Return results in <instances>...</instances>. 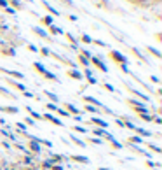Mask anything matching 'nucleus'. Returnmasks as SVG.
<instances>
[{
  "instance_id": "f257e3e1",
  "label": "nucleus",
  "mask_w": 162,
  "mask_h": 170,
  "mask_svg": "<svg viewBox=\"0 0 162 170\" xmlns=\"http://www.w3.org/2000/svg\"><path fill=\"white\" fill-rule=\"evenodd\" d=\"M112 56H113L115 60H120V62H126V58H124V56H120V53H117V51H113V53H112Z\"/></svg>"
},
{
  "instance_id": "f03ea898",
  "label": "nucleus",
  "mask_w": 162,
  "mask_h": 170,
  "mask_svg": "<svg viewBox=\"0 0 162 170\" xmlns=\"http://www.w3.org/2000/svg\"><path fill=\"white\" fill-rule=\"evenodd\" d=\"M132 2H134V4H138V5H146L150 0H132Z\"/></svg>"
},
{
  "instance_id": "7ed1b4c3",
  "label": "nucleus",
  "mask_w": 162,
  "mask_h": 170,
  "mask_svg": "<svg viewBox=\"0 0 162 170\" xmlns=\"http://www.w3.org/2000/svg\"><path fill=\"white\" fill-rule=\"evenodd\" d=\"M35 32L39 33V35H42V37H47V33H45L44 30H40V28H35Z\"/></svg>"
},
{
  "instance_id": "20e7f679",
  "label": "nucleus",
  "mask_w": 162,
  "mask_h": 170,
  "mask_svg": "<svg viewBox=\"0 0 162 170\" xmlns=\"http://www.w3.org/2000/svg\"><path fill=\"white\" fill-rule=\"evenodd\" d=\"M44 23H47V25H51V23H53V18H49V16H47V18H44Z\"/></svg>"
},
{
  "instance_id": "39448f33",
  "label": "nucleus",
  "mask_w": 162,
  "mask_h": 170,
  "mask_svg": "<svg viewBox=\"0 0 162 170\" xmlns=\"http://www.w3.org/2000/svg\"><path fill=\"white\" fill-rule=\"evenodd\" d=\"M82 39H84V42H92V40H91V39H89V37H87V35H84V37H82Z\"/></svg>"
},
{
  "instance_id": "423d86ee",
  "label": "nucleus",
  "mask_w": 162,
  "mask_h": 170,
  "mask_svg": "<svg viewBox=\"0 0 162 170\" xmlns=\"http://www.w3.org/2000/svg\"><path fill=\"white\" fill-rule=\"evenodd\" d=\"M0 5H2V7H5V5H7V2H5V0H0Z\"/></svg>"
}]
</instances>
